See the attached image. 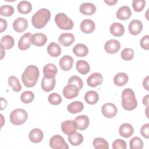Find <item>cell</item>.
Segmentation results:
<instances>
[{
	"mask_svg": "<svg viewBox=\"0 0 149 149\" xmlns=\"http://www.w3.org/2000/svg\"><path fill=\"white\" fill-rule=\"evenodd\" d=\"M40 75L38 68L33 65H29L24 69L22 75V81L27 87H34L38 80Z\"/></svg>",
	"mask_w": 149,
	"mask_h": 149,
	"instance_id": "obj_1",
	"label": "cell"
},
{
	"mask_svg": "<svg viewBox=\"0 0 149 149\" xmlns=\"http://www.w3.org/2000/svg\"><path fill=\"white\" fill-rule=\"evenodd\" d=\"M51 12L46 8H41L36 12L31 17L33 26L38 29L43 28L49 21Z\"/></svg>",
	"mask_w": 149,
	"mask_h": 149,
	"instance_id": "obj_2",
	"label": "cell"
},
{
	"mask_svg": "<svg viewBox=\"0 0 149 149\" xmlns=\"http://www.w3.org/2000/svg\"><path fill=\"white\" fill-rule=\"evenodd\" d=\"M122 105L127 111H132L137 106V101L133 90L130 88L124 89L122 93Z\"/></svg>",
	"mask_w": 149,
	"mask_h": 149,
	"instance_id": "obj_3",
	"label": "cell"
},
{
	"mask_svg": "<svg viewBox=\"0 0 149 149\" xmlns=\"http://www.w3.org/2000/svg\"><path fill=\"white\" fill-rule=\"evenodd\" d=\"M28 113L26 110L17 108L13 110L10 114V121L14 125H21L26 122Z\"/></svg>",
	"mask_w": 149,
	"mask_h": 149,
	"instance_id": "obj_4",
	"label": "cell"
},
{
	"mask_svg": "<svg viewBox=\"0 0 149 149\" xmlns=\"http://www.w3.org/2000/svg\"><path fill=\"white\" fill-rule=\"evenodd\" d=\"M55 22L58 27L62 30H69L73 29V20L63 13H58L55 16Z\"/></svg>",
	"mask_w": 149,
	"mask_h": 149,
	"instance_id": "obj_5",
	"label": "cell"
},
{
	"mask_svg": "<svg viewBox=\"0 0 149 149\" xmlns=\"http://www.w3.org/2000/svg\"><path fill=\"white\" fill-rule=\"evenodd\" d=\"M51 148L54 149H68L69 146L62 136L59 134L54 135L49 142Z\"/></svg>",
	"mask_w": 149,
	"mask_h": 149,
	"instance_id": "obj_6",
	"label": "cell"
},
{
	"mask_svg": "<svg viewBox=\"0 0 149 149\" xmlns=\"http://www.w3.org/2000/svg\"><path fill=\"white\" fill-rule=\"evenodd\" d=\"M101 112L105 117L112 118L117 114L118 108L116 105L112 103H106L102 106Z\"/></svg>",
	"mask_w": 149,
	"mask_h": 149,
	"instance_id": "obj_7",
	"label": "cell"
},
{
	"mask_svg": "<svg viewBox=\"0 0 149 149\" xmlns=\"http://www.w3.org/2000/svg\"><path fill=\"white\" fill-rule=\"evenodd\" d=\"M80 90L74 84H68L63 89V96L68 100H71L76 97Z\"/></svg>",
	"mask_w": 149,
	"mask_h": 149,
	"instance_id": "obj_8",
	"label": "cell"
},
{
	"mask_svg": "<svg viewBox=\"0 0 149 149\" xmlns=\"http://www.w3.org/2000/svg\"><path fill=\"white\" fill-rule=\"evenodd\" d=\"M61 129L63 133L69 136L76 132L77 127L74 120H67L61 123Z\"/></svg>",
	"mask_w": 149,
	"mask_h": 149,
	"instance_id": "obj_9",
	"label": "cell"
},
{
	"mask_svg": "<svg viewBox=\"0 0 149 149\" xmlns=\"http://www.w3.org/2000/svg\"><path fill=\"white\" fill-rule=\"evenodd\" d=\"M120 48V42L115 39H110L108 40L104 45L105 51L109 54H113L116 53Z\"/></svg>",
	"mask_w": 149,
	"mask_h": 149,
	"instance_id": "obj_10",
	"label": "cell"
},
{
	"mask_svg": "<svg viewBox=\"0 0 149 149\" xmlns=\"http://www.w3.org/2000/svg\"><path fill=\"white\" fill-rule=\"evenodd\" d=\"M103 81L102 75L98 72H94L91 74L87 79V84L91 87H95L100 85Z\"/></svg>",
	"mask_w": 149,
	"mask_h": 149,
	"instance_id": "obj_11",
	"label": "cell"
},
{
	"mask_svg": "<svg viewBox=\"0 0 149 149\" xmlns=\"http://www.w3.org/2000/svg\"><path fill=\"white\" fill-rule=\"evenodd\" d=\"M27 20L24 17H17L13 22V28L16 32L18 33L24 31L27 29Z\"/></svg>",
	"mask_w": 149,
	"mask_h": 149,
	"instance_id": "obj_12",
	"label": "cell"
},
{
	"mask_svg": "<svg viewBox=\"0 0 149 149\" xmlns=\"http://www.w3.org/2000/svg\"><path fill=\"white\" fill-rule=\"evenodd\" d=\"M31 37L30 33H26L21 36L18 42V48L20 50L24 51L30 48L31 44Z\"/></svg>",
	"mask_w": 149,
	"mask_h": 149,
	"instance_id": "obj_13",
	"label": "cell"
},
{
	"mask_svg": "<svg viewBox=\"0 0 149 149\" xmlns=\"http://www.w3.org/2000/svg\"><path fill=\"white\" fill-rule=\"evenodd\" d=\"M143 28V25L142 22L137 19L131 21L128 26L129 33L133 36H137L140 34L142 31Z\"/></svg>",
	"mask_w": 149,
	"mask_h": 149,
	"instance_id": "obj_14",
	"label": "cell"
},
{
	"mask_svg": "<svg viewBox=\"0 0 149 149\" xmlns=\"http://www.w3.org/2000/svg\"><path fill=\"white\" fill-rule=\"evenodd\" d=\"M80 30L86 34L93 33L95 29V24L93 20L91 19H84L81 21L80 25Z\"/></svg>",
	"mask_w": 149,
	"mask_h": 149,
	"instance_id": "obj_15",
	"label": "cell"
},
{
	"mask_svg": "<svg viewBox=\"0 0 149 149\" xmlns=\"http://www.w3.org/2000/svg\"><path fill=\"white\" fill-rule=\"evenodd\" d=\"M47 41V36L43 33H36L31 35V42L35 46L42 47L45 44Z\"/></svg>",
	"mask_w": 149,
	"mask_h": 149,
	"instance_id": "obj_16",
	"label": "cell"
},
{
	"mask_svg": "<svg viewBox=\"0 0 149 149\" xmlns=\"http://www.w3.org/2000/svg\"><path fill=\"white\" fill-rule=\"evenodd\" d=\"M73 63V58L69 55L63 56L59 62V65L61 69L63 71L70 70Z\"/></svg>",
	"mask_w": 149,
	"mask_h": 149,
	"instance_id": "obj_17",
	"label": "cell"
},
{
	"mask_svg": "<svg viewBox=\"0 0 149 149\" xmlns=\"http://www.w3.org/2000/svg\"><path fill=\"white\" fill-rule=\"evenodd\" d=\"M43 132L38 128H34L32 129L29 134V139L30 141L34 143H38L41 142L43 139Z\"/></svg>",
	"mask_w": 149,
	"mask_h": 149,
	"instance_id": "obj_18",
	"label": "cell"
},
{
	"mask_svg": "<svg viewBox=\"0 0 149 149\" xmlns=\"http://www.w3.org/2000/svg\"><path fill=\"white\" fill-rule=\"evenodd\" d=\"M116 17L122 20H126L132 16V10L127 6L124 5L120 7L116 13Z\"/></svg>",
	"mask_w": 149,
	"mask_h": 149,
	"instance_id": "obj_19",
	"label": "cell"
},
{
	"mask_svg": "<svg viewBox=\"0 0 149 149\" xmlns=\"http://www.w3.org/2000/svg\"><path fill=\"white\" fill-rule=\"evenodd\" d=\"M134 133V129L132 125L128 123H124L122 124L119 128V134L125 137L129 138L133 135Z\"/></svg>",
	"mask_w": 149,
	"mask_h": 149,
	"instance_id": "obj_20",
	"label": "cell"
},
{
	"mask_svg": "<svg viewBox=\"0 0 149 149\" xmlns=\"http://www.w3.org/2000/svg\"><path fill=\"white\" fill-rule=\"evenodd\" d=\"M75 40L74 36L72 33H62L58 38L59 42L64 47L71 45Z\"/></svg>",
	"mask_w": 149,
	"mask_h": 149,
	"instance_id": "obj_21",
	"label": "cell"
},
{
	"mask_svg": "<svg viewBox=\"0 0 149 149\" xmlns=\"http://www.w3.org/2000/svg\"><path fill=\"white\" fill-rule=\"evenodd\" d=\"M74 122L77 125V129L80 130H86L89 125V118L86 115H81L77 116L74 119Z\"/></svg>",
	"mask_w": 149,
	"mask_h": 149,
	"instance_id": "obj_22",
	"label": "cell"
},
{
	"mask_svg": "<svg viewBox=\"0 0 149 149\" xmlns=\"http://www.w3.org/2000/svg\"><path fill=\"white\" fill-rule=\"evenodd\" d=\"M81 13L84 15H91L96 12V6L91 2L82 3L79 8Z\"/></svg>",
	"mask_w": 149,
	"mask_h": 149,
	"instance_id": "obj_23",
	"label": "cell"
},
{
	"mask_svg": "<svg viewBox=\"0 0 149 149\" xmlns=\"http://www.w3.org/2000/svg\"><path fill=\"white\" fill-rule=\"evenodd\" d=\"M58 69L56 66L53 63H47L43 68L44 77L47 78L55 77L57 74Z\"/></svg>",
	"mask_w": 149,
	"mask_h": 149,
	"instance_id": "obj_24",
	"label": "cell"
},
{
	"mask_svg": "<svg viewBox=\"0 0 149 149\" xmlns=\"http://www.w3.org/2000/svg\"><path fill=\"white\" fill-rule=\"evenodd\" d=\"M56 79L55 77L53 78H47L43 77L41 86L42 89L45 92H49L52 91L55 86Z\"/></svg>",
	"mask_w": 149,
	"mask_h": 149,
	"instance_id": "obj_25",
	"label": "cell"
},
{
	"mask_svg": "<svg viewBox=\"0 0 149 149\" xmlns=\"http://www.w3.org/2000/svg\"><path fill=\"white\" fill-rule=\"evenodd\" d=\"M109 31L111 34L113 36L120 37L124 34L125 27L122 24L118 22H114L110 26Z\"/></svg>",
	"mask_w": 149,
	"mask_h": 149,
	"instance_id": "obj_26",
	"label": "cell"
},
{
	"mask_svg": "<svg viewBox=\"0 0 149 149\" xmlns=\"http://www.w3.org/2000/svg\"><path fill=\"white\" fill-rule=\"evenodd\" d=\"M73 54L79 57H84L88 53V47L84 44H77L72 49Z\"/></svg>",
	"mask_w": 149,
	"mask_h": 149,
	"instance_id": "obj_27",
	"label": "cell"
},
{
	"mask_svg": "<svg viewBox=\"0 0 149 149\" xmlns=\"http://www.w3.org/2000/svg\"><path fill=\"white\" fill-rule=\"evenodd\" d=\"M129 80V77L126 73L119 72L113 77V83L117 86H123L126 84Z\"/></svg>",
	"mask_w": 149,
	"mask_h": 149,
	"instance_id": "obj_28",
	"label": "cell"
},
{
	"mask_svg": "<svg viewBox=\"0 0 149 149\" xmlns=\"http://www.w3.org/2000/svg\"><path fill=\"white\" fill-rule=\"evenodd\" d=\"M85 101L90 105L95 104L99 100L98 94L93 90H90L86 93L84 95Z\"/></svg>",
	"mask_w": 149,
	"mask_h": 149,
	"instance_id": "obj_29",
	"label": "cell"
},
{
	"mask_svg": "<svg viewBox=\"0 0 149 149\" xmlns=\"http://www.w3.org/2000/svg\"><path fill=\"white\" fill-rule=\"evenodd\" d=\"M84 109V105L83 102L79 101H73L67 106L68 111L73 114L81 112Z\"/></svg>",
	"mask_w": 149,
	"mask_h": 149,
	"instance_id": "obj_30",
	"label": "cell"
},
{
	"mask_svg": "<svg viewBox=\"0 0 149 149\" xmlns=\"http://www.w3.org/2000/svg\"><path fill=\"white\" fill-rule=\"evenodd\" d=\"M76 67L77 72L83 75L87 74L90 70L88 63L84 60L77 61L76 64Z\"/></svg>",
	"mask_w": 149,
	"mask_h": 149,
	"instance_id": "obj_31",
	"label": "cell"
},
{
	"mask_svg": "<svg viewBox=\"0 0 149 149\" xmlns=\"http://www.w3.org/2000/svg\"><path fill=\"white\" fill-rule=\"evenodd\" d=\"M48 54L52 57H58L61 54V47L56 42H52L47 47Z\"/></svg>",
	"mask_w": 149,
	"mask_h": 149,
	"instance_id": "obj_32",
	"label": "cell"
},
{
	"mask_svg": "<svg viewBox=\"0 0 149 149\" xmlns=\"http://www.w3.org/2000/svg\"><path fill=\"white\" fill-rule=\"evenodd\" d=\"M17 10L22 14H27L31 11L32 5L31 3L27 1H22L17 5Z\"/></svg>",
	"mask_w": 149,
	"mask_h": 149,
	"instance_id": "obj_33",
	"label": "cell"
},
{
	"mask_svg": "<svg viewBox=\"0 0 149 149\" xmlns=\"http://www.w3.org/2000/svg\"><path fill=\"white\" fill-rule=\"evenodd\" d=\"M68 139L71 145L73 146H77L83 143V136L81 133L76 132L75 133L68 136Z\"/></svg>",
	"mask_w": 149,
	"mask_h": 149,
	"instance_id": "obj_34",
	"label": "cell"
},
{
	"mask_svg": "<svg viewBox=\"0 0 149 149\" xmlns=\"http://www.w3.org/2000/svg\"><path fill=\"white\" fill-rule=\"evenodd\" d=\"M15 41L13 38L9 35H5L1 39V45L6 49H10L14 46Z\"/></svg>",
	"mask_w": 149,
	"mask_h": 149,
	"instance_id": "obj_35",
	"label": "cell"
},
{
	"mask_svg": "<svg viewBox=\"0 0 149 149\" xmlns=\"http://www.w3.org/2000/svg\"><path fill=\"white\" fill-rule=\"evenodd\" d=\"M93 145L95 149H108L109 144L107 141L102 137H96L93 141Z\"/></svg>",
	"mask_w": 149,
	"mask_h": 149,
	"instance_id": "obj_36",
	"label": "cell"
},
{
	"mask_svg": "<svg viewBox=\"0 0 149 149\" xmlns=\"http://www.w3.org/2000/svg\"><path fill=\"white\" fill-rule=\"evenodd\" d=\"M8 84L15 92H19L22 90V85L19 79L15 76H10L8 78Z\"/></svg>",
	"mask_w": 149,
	"mask_h": 149,
	"instance_id": "obj_37",
	"label": "cell"
},
{
	"mask_svg": "<svg viewBox=\"0 0 149 149\" xmlns=\"http://www.w3.org/2000/svg\"><path fill=\"white\" fill-rule=\"evenodd\" d=\"M130 149H142L144 146L143 140L139 137H134L132 138L130 142Z\"/></svg>",
	"mask_w": 149,
	"mask_h": 149,
	"instance_id": "obj_38",
	"label": "cell"
},
{
	"mask_svg": "<svg viewBox=\"0 0 149 149\" xmlns=\"http://www.w3.org/2000/svg\"><path fill=\"white\" fill-rule=\"evenodd\" d=\"M34 98V94L31 91H25L20 95V100L24 104L31 102Z\"/></svg>",
	"mask_w": 149,
	"mask_h": 149,
	"instance_id": "obj_39",
	"label": "cell"
},
{
	"mask_svg": "<svg viewBox=\"0 0 149 149\" xmlns=\"http://www.w3.org/2000/svg\"><path fill=\"white\" fill-rule=\"evenodd\" d=\"M15 12L14 8L11 5H5L0 7V15L3 16H10Z\"/></svg>",
	"mask_w": 149,
	"mask_h": 149,
	"instance_id": "obj_40",
	"label": "cell"
},
{
	"mask_svg": "<svg viewBox=\"0 0 149 149\" xmlns=\"http://www.w3.org/2000/svg\"><path fill=\"white\" fill-rule=\"evenodd\" d=\"M134 51L130 48H126L123 49L120 54L122 59L128 61L132 60L134 57Z\"/></svg>",
	"mask_w": 149,
	"mask_h": 149,
	"instance_id": "obj_41",
	"label": "cell"
},
{
	"mask_svg": "<svg viewBox=\"0 0 149 149\" xmlns=\"http://www.w3.org/2000/svg\"><path fill=\"white\" fill-rule=\"evenodd\" d=\"M48 101L51 104L57 105H59L62 102V99L61 95L58 93H52L48 95Z\"/></svg>",
	"mask_w": 149,
	"mask_h": 149,
	"instance_id": "obj_42",
	"label": "cell"
},
{
	"mask_svg": "<svg viewBox=\"0 0 149 149\" xmlns=\"http://www.w3.org/2000/svg\"><path fill=\"white\" fill-rule=\"evenodd\" d=\"M68 84H72L76 86L80 90L83 87V80L80 77H79L77 76L74 75L71 76L69 80H68Z\"/></svg>",
	"mask_w": 149,
	"mask_h": 149,
	"instance_id": "obj_43",
	"label": "cell"
},
{
	"mask_svg": "<svg viewBox=\"0 0 149 149\" xmlns=\"http://www.w3.org/2000/svg\"><path fill=\"white\" fill-rule=\"evenodd\" d=\"M146 2L144 0H133L132 1V6L134 11L139 12L143 10L146 6Z\"/></svg>",
	"mask_w": 149,
	"mask_h": 149,
	"instance_id": "obj_44",
	"label": "cell"
},
{
	"mask_svg": "<svg viewBox=\"0 0 149 149\" xmlns=\"http://www.w3.org/2000/svg\"><path fill=\"white\" fill-rule=\"evenodd\" d=\"M127 144L125 141L122 139H116L112 143L113 149H126Z\"/></svg>",
	"mask_w": 149,
	"mask_h": 149,
	"instance_id": "obj_45",
	"label": "cell"
},
{
	"mask_svg": "<svg viewBox=\"0 0 149 149\" xmlns=\"http://www.w3.org/2000/svg\"><path fill=\"white\" fill-rule=\"evenodd\" d=\"M140 44L142 48L148 50L149 49V36L146 35L143 36L140 40Z\"/></svg>",
	"mask_w": 149,
	"mask_h": 149,
	"instance_id": "obj_46",
	"label": "cell"
},
{
	"mask_svg": "<svg viewBox=\"0 0 149 149\" xmlns=\"http://www.w3.org/2000/svg\"><path fill=\"white\" fill-rule=\"evenodd\" d=\"M148 129H149V123H148L143 125L140 129V133L141 136L146 139H148L149 138Z\"/></svg>",
	"mask_w": 149,
	"mask_h": 149,
	"instance_id": "obj_47",
	"label": "cell"
},
{
	"mask_svg": "<svg viewBox=\"0 0 149 149\" xmlns=\"http://www.w3.org/2000/svg\"><path fill=\"white\" fill-rule=\"evenodd\" d=\"M7 26H8V24L6 20L2 18H0V32L1 33H2L3 31L6 30L7 28Z\"/></svg>",
	"mask_w": 149,
	"mask_h": 149,
	"instance_id": "obj_48",
	"label": "cell"
},
{
	"mask_svg": "<svg viewBox=\"0 0 149 149\" xmlns=\"http://www.w3.org/2000/svg\"><path fill=\"white\" fill-rule=\"evenodd\" d=\"M143 87L147 91L149 90V87H148V76H146L143 81Z\"/></svg>",
	"mask_w": 149,
	"mask_h": 149,
	"instance_id": "obj_49",
	"label": "cell"
},
{
	"mask_svg": "<svg viewBox=\"0 0 149 149\" xmlns=\"http://www.w3.org/2000/svg\"><path fill=\"white\" fill-rule=\"evenodd\" d=\"M7 105V101L5 99H4L3 97H1V110H3L6 107Z\"/></svg>",
	"mask_w": 149,
	"mask_h": 149,
	"instance_id": "obj_50",
	"label": "cell"
},
{
	"mask_svg": "<svg viewBox=\"0 0 149 149\" xmlns=\"http://www.w3.org/2000/svg\"><path fill=\"white\" fill-rule=\"evenodd\" d=\"M148 97H149V95L148 94L146 95V96H144L143 97V100H142L143 105H144L146 107L148 106Z\"/></svg>",
	"mask_w": 149,
	"mask_h": 149,
	"instance_id": "obj_51",
	"label": "cell"
},
{
	"mask_svg": "<svg viewBox=\"0 0 149 149\" xmlns=\"http://www.w3.org/2000/svg\"><path fill=\"white\" fill-rule=\"evenodd\" d=\"M104 2L106 3L107 4H108V5L109 6H111V5H114L115 3H116L118 2V1L117 0H105L104 1Z\"/></svg>",
	"mask_w": 149,
	"mask_h": 149,
	"instance_id": "obj_52",
	"label": "cell"
},
{
	"mask_svg": "<svg viewBox=\"0 0 149 149\" xmlns=\"http://www.w3.org/2000/svg\"><path fill=\"white\" fill-rule=\"evenodd\" d=\"M0 47H1V59H2L5 54V48L1 45H0Z\"/></svg>",
	"mask_w": 149,
	"mask_h": 149,
	"instance_id": "obj_53",
	"label": "cell"
},
{
	"mask_svg": "<svg viewBox=\"0 0 149 149\" xmlns=\"http://www.w3.org/2000/svg\"><path fill=\"white\" fill-rule=\"evenodd\" d=\"M1 120H2V123H1V127H2V126H3V122H4L5 120H3V115H2V114H1Z\"/></svg>",
	"mask_w": 149,
	"mask_h": 149,
	"instance_id": "obj_54",
	"label": "cell"
}]
</instances>
